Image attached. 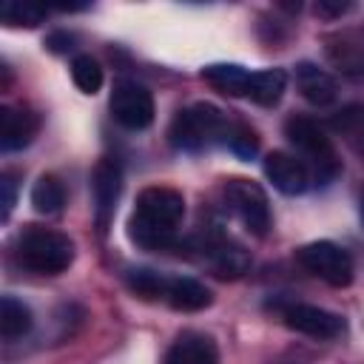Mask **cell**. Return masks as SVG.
Instances as JSON below:
<instances>
[{
	"label": "cell",
	"instance_id": "cell-10",
	"mask_svg": "<svg viewBox=\"0 0 364 364\" xmlns=\"http://www.w3.org/2000/svg\"><path fill=\"white\" fill-rule=\"evenodd\" d=\"M264 168V176L273 182V188L284 196H299L304 193L313 179H310V171L307 165L296 156V154H287V151H270L262 162Z\"/></svg>",
	"mask_w": 364,
	"mask_h": 364
},
{
	"label": "cell",
	"instance_id": "cell-21",
	"mask_svg": "<svg viewBox=\"0 0 364 364\" xmlns=\"http://www.w3.org/2000/svg\"><path fill=\"white\" fill-rule=\"evenodd\" d=\"M330 128L338 136H344L355 151H364V105L361 102H353L338 114H333Z\"/></svg>",
	"mask_w": 364,
	"mask_h": 364
},
{
	"label": "cell",
	"instance_id": "cell-22",
	"mask_svg": "<svg viewBox=\"0 0 364 364\" xmlns=\"http://www.w3.org/2000/svg\"><path fill=\"white\" fill-rule=\"evenodd\" d=\"M125 282L131 293H136L139 299H165V290H168V276L148 267H131L125 273Z\"/></svg>",
	"mask_w": 364,
	"mask_h": 364
},
{
	"label": "cell",
	"instance_id": "cell-25",
	"mask_svg": "<svg viewBox=\"0 0 364 364\" xmlns=\"http://www.w3.org/2000/svg\"><path fill=\"white\" fill-rule=\"evenodd\" d=\"M225 148H230L239 159H253L256 151H259V136H256V131H253L250 125H245V122H233Z\"/></svg>",
	"mask_w": 364,
	"mask_h": 364
},
{
	"label": "cell",
	"instance_id": "cell-19",
	"mask_svg": "<svg viewBox=\"0 0 364 364\" xmlns=\"http://www.w3.org/2000/svg\"><path fill=\"white\" fill-rule=\"evenodd\" d=\"M34 324V316L28 310V304H23L14 296H3L0 299V336L6 341L23 338Z\"/></svg>",
	"mask_w": 364,
	"mask_h": 364
},
{
	"label": "cell",
	"instance_id": "cell-9",
	"mask_svg": "<svg viewBox=\"0 0 364 364\" xmlns=\"http://www.w3.org/2000/svg\"><path fill=\"white\" fill-rule=\"evenodd\" d=\"M282 318L290 330L296 333H304L310 338H338L344 333V318L338 313H330L324 307H316V304H287L282 310Z\"/></svg>",
	"mask_w": 364,
	"mask_h": 364
},
{
	"label": "cell",
	"instance_id": "cell-4",
	"mask_svg": "<svg viewBox=\"0 0 364 364\" xmlns=\"http://www.w3.org/2000/svg\"><path fill=\"white\" fill-rule=\"evenodd\" d=\"M17 259L26 270L40 276H57L71 267L74 262V242L60 233L40 225H28L17 239Z\"/></svg>",
	"mask_w": 364,
	"mask_h": 364
},
{
	"label": "cell",
	"instance_id": "cell-27",
	"mask_svg": "<svg viewBox=\"0 0 364 364\" xmlns=\"http://www.w3.org/2000/svg\"><path fill=\"white\" fill-rule=\"evenodd\" d=\"M46 48L54 51V54H68V51L74 48V37H71L68 31H51V34L46 37Z\"/></svg>",
	"mask_w": 364,
	"mask_h": 364
},
{
	"label": "cell",
	"instance_id": "cell-15",
	"mask_svg": "<svg viewBox=\"0 0 364 364\" xmlns=\"http://www.w3.org/2000/svg\"><path fill=\"white\" fill-rule=\"evenodd\" d=\"M165 301L173 310H179V313H196V310L210 307L213 293L199 279H191V276H168Z\"/></svg>",
	"mask_w": 364,
	"mask_h": 364
},
{
	"label": "cell",
	"instance_id": "cell-2",
	"mask_svg": "<svg viewBox=\"0 0 364 364\" xmlns=\"http://www.w3.org/2000/svg\"><path fill=\"white\" fill-rule=\"evenodd\" d=\"M230 125L233 122L216 105L193 102V105L176 111V117L171 119L168 136H171V145L176 151L199 154V151H205L210 145H225L228 134H230Z\"/></svg>",
	"mask_w": 364,
	"mask_h": 364
},
{
	"label": "cell",
	"instance_id": "cell-26",
	"mask_svg": "<svg viewBox=\"0 0 364 364\" xmlns=\"http://www.w3.org/2000/svg\"><path fill=\"white\" fill-rule=\"evenodd\" d=\"M14 202H17V176L11 171H6V173H0V205H3L0 219L3 222H9Z\"/></svg>",
	"mask_w": 364,
	"mask_h": 364
},
{
	"label": "cell",
	"instance_id": "cell-14",
	"mask_svg": "<svg viewBox=\"0 0 364 364\" xmlns=\"http://www.w3.org/2000/svg\"><path fill=\"white\" fill-rule=\"evenodd\" d=\"M296 88L310 105H330L338 94L336 80L324 68H318L316 63H307V60L296 65Z\"/></svg>",
	"mask_w": 364,
	"mask_h": 364
},
{
	"label": "cell",
	"instance_id": "cell-13",
	"mask_svg": "<svg viewBox=\"0 0 364 364\" xmlns=\"http://www.w3.org/2000/svg\"><path fill=\"white\" fill-rule=\"evenodd\" d=\"M165 364H219L216 341L210 336H205V333L185 330L168 347Z\"/></svg>",
	"mask_w": 364,
	"mask_h": 364
},
{
	"label": "cell",
	"instance_id": "cell-29",
	"mask_svg": "<svg viewBox=\"0 0 364 364\" xmlns=\"http://www.w3.org/2000/svg\"><path fill=\"white\" fill-rule=\"evenodd\" d=\"M361 222H364V196H361Z\"/></svg>",
	"mask_w": 364,
	"mask_h": 364
},
{
	"label": "cell",
	"instance_id": "cell-8",
	"mask_svg": "<svg viewBox=\"0 0 364 364\" xmlns=\"http://www.w3.org/2000/svg\"><path fill=\"white\" fill-rule=\"evenodd\" d=\"M122 193V168L114 156H102L91 171V196H94V219L100 233L108 230L117 202Z\"/></svg>",
	"mask_w": 364,
	"mask_h": 364
},
{
	"label": "cell",
	"instance_id": "cell-5",
	"mask_svg": "<svg viewBox=\"0 0 364 364\" xmlns=\"http://www.w3.org/2000/svg\"><path fill=\"white\" fill-rule=\"evenodd\" d=\"M222 193H225L228 208L236 213V219L253 236H264L270 230V222H273L270 202H267V193L262 191L259 182L245 179V176H233V179H225Z\"/></svg>",
	"mask_w": 364,
	"mask_h": 364
},
{
	"label": "cell",
	"instance_id": "cell-17",
	"mask_svg": "<svg viewBox=\"0 0 364 364\" xmlns=\"http://www.w3.org/2000/svg\"><path fill=\"white\" fill-rule=\"evenodd\" d=\"M250 74L253 71H247V68H242L236 63H213V65L202 68V80L210 88H216L219 94H225V97H247Z\"/></svg>",
	"mask_w": 364,
	"mask_h": 364
},
{
	"label": "cell",
	"instance_id": "cell-12",
	"mask_svg": "<svg viewBox=\"0 0 364 364\" xmlns=\"http://www.w3.org/2000/svg\"><path fill=\"white\" fill-rule=\"evenodd\" d=\"M199 250L208 256L210 267H213L216 276H222V279H236V276H242V273L250 267L247 250H245L242 245H236L233 239L222 236V233H210V236L202 242Z\"/></svg>",
	"mask_w": 364,
	"mask_h": 364
},
{
	"label": "cell",
	"instance_id": "cell-11",
	"mask_svg": "<svg viewBox=\"0 0 364 364\" xmlns=\"http://www.w3.org/2000/svg\"><path fill=\"white\" fill-rule=\"evenodd\" d=\"M37 131H40V117L34 111L14 108V105L0 108V151L6 154L23 151L26 145H31Z\"/></svg>",
	"mask_w": 364,
	"mask_h": 364
},
{
	"label": "cell",
	"instance_id": "cell-20",
	"mask_svg": "<svg viewBox=\"0 0 364 364\" xmlns=\"http://www.w3.org/2000/svg\"><path fill=\"white\" fill-rule=\"evenodd\" d=\"M65 205V188L54 173H43L31 188V208L43 216L60 213Z\"/></svg>",
	"mask_w": 364,
	"mask_h": 364
},
{
	"label": "cell",
	"instance_id": "cell-28",
	"mask_svg": "<svg viewBox=\"0 0 364 364\" xmlns=\"http://www.w3.org/2000/svg\"><path fill=\"white\" fill-rule=\"evenodd\" d=\"M353 9V3H333V0H318L316 3V14L318 17H341Z\"/></svg>",
	"mask_w": 364,
	"mask_h": 364
},
{
	"label": "cell",
	"instance_id": "cell-16",
	"mask_svg": "<svg viewBox=\"0 0 364 364\" xmlns=\"http://www.w3.org/2000/svg\"><path fill=\"white\" fill-rule=\"evenodd\" d=\"M324 54L330 60V65L336 71H341L344 77H364V43L350 37V34H336L327 37L324 43Z\"/></svg>",
	"mask_w": 364,
	"mask_h": 364
},
{
	"label": "cell",
	"instance_id": "cell-1",
	"mask_svg": "<svg viewBox=\"0 0 364 364\" xmlns=\"http://www.w3.org/2000/svg\"><path fill=\"white\" fill-rule=\"evenodd\" d=\"M185 216V199L179 191L165 185L142 188L128 219V236L145 250H171L179 245L176 225Z\"/></svg>",
	"mask_w": 364,
	"mask_h": 364
},
{
	"label": "cell",
	"instance_id": "cell-24",
	"mask_svg": "<svg viewBox=\"0 0 364 364\" xmlns=\"http://www.w3.org/2000/svg\"><path fill=\"white\" fill-rule=\"evenodd\" d=\"M71 80L82 94H97L102 88V68L91 54H77L71 60Z\"/></svg>",
	"mask_w": 364,
	"mask_h": 364
},
{
	"label": "cell",
	"instance_id": "cell-3",
	"mask_svg": "<svg viewBox=\"0 0 364 364\" xmlns=\"http://www.w3.org/2000/svg\"><path fill=\"white\" fill-rule=\"evenodd\" d=\"M284 136L299 151V159L307 165L310 179L316 185H327V182H333L338 176V171H341L338 154H336L330 136L324 134V128L313 117H304V114L287 117Z\"/></svg>",
	"mask_w": 364,
	"mask_h": 364
},
{
	"label": "cell",
	"instance_id": "cell-18",
	"mask_svg": "<svg viewBox=\"0 0 364 364\" xmlns=\"http://www.w3.org/2000/svg\"><path fill=\"white\" fill-rule=\"evenodd\" d=\"M284 88H287V74L282 68H262V71H253L250 74V91H247V97L256 105L273 108L284 97Z\"/></svg>",
	"mask_w": 364,
	"mask_h": 364
},
{
	"label": "cell",
	"instance_id": "cell-23",
	"mask_svg": "<svg viewBox=\"0 0 364 364\" xmlns=\"http://www.w3.org/2000/svg\"><path fill=\"white\" fill-rule=\"evenodd\" d=\"M46 17V6H37V3H23V0H6L0 6V20L11 28L23 26V28H34L40 26Z\"/></svg>",
	"mask_w": 364,
	"mask_h": 364
},
{
	"label": "cell",
	"instance_id": "cell-7",
	"mask_svg": "<svg viewBox=\"0 0 364 364\" xmlns=\"http://www.w3.org/2000/svg\"><path fill=\"white\" fill-rule=\"evenodd\" d=\"M111 117L128 131H145L154 122V94L136 80H119L111 91Z\"/></svg>",
	"mask_w": 364,
	"mask_h": 364
},
{
	"label": "cell",
	"instance_id": "cell-6",
	"mask_svg": "<svg viewBox=\"0 0 364 364\" xmlns=\"http://www.w3.org/2000/svg\"><path fill=\"white\" fill-rule=\"evenodd\" d=\"M296 259L307 273H313L316 279H321L330 287H347L353 282V259H350V253L341 245L330 242V239H318V242L301 245L296 250Z\"/></svg>",
	"mask_w": 364,
	"mask_h": 364
}]
</instances>
